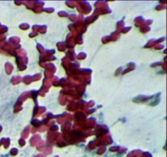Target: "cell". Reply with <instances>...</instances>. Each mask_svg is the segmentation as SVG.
Returning <instances> with one entry per match:
<instances>
[]
</instances>
